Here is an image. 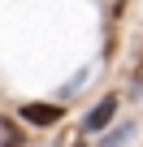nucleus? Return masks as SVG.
<instances>
[{"label": "nucleus", "instance_id": "nucleus-1", "mask_svg": "<svg viewBox=\"0 0 143 147\" xmlns=\"http://www.w3.org/2000/svg\"><path fill=\"white\" fill-rule=\"evenodd\" d=\"M18 117H22L26 125H39V130H52V125H61V121H65V104H48V100H30V104H22V108H18Z\"/></svg>", "mask_w": 143, "mask_h": 147}, {"label": "nucleus", "instance_id": "nucleus-5", "mask_svg": "<svg viewBox=\"0 0 143 147\" xmlns=\"http://www.w3.org/2000/svg\"><path fill=\"white\" fill-rule=\"evenodd\" d=\"M0 143H13V147H22V130H18L9 117H0Z\"/></svg>", "mask_w": 143, "mask_h": 147}, {"label": "nucleus", "instance_id": "nucleus-4", "mask_svg": "<svg viewBox=\"0 0 143 147\" xmlns=\"http://www.w3.org/2000/svg\"><path fill=\"white\" fill-rule=\"evenodd\" d=\"M87 78H91V69H78V74H74V78H69V82H65V87H61V100H69V95H78V91H83V82H87Z\"/></svg>", "mask_w": 143, "mask_h": 147}, {"label": "nucleus", "instance_id": "nucleus-7", "mask_svg": "<svg viewBox=\"0 0 143 147\" xmlns=\"http://www.w3.org/2000/svg\"><path fill=\"white\" fill-rule=\"evenodd\" d=\"M0 147H13V143H0Z\"/></svg>", "mask_w": 143, "mask_h": 147}, {"label": "nucleus", "instance_id": "nucleus-6", "mask_svg": "<svg viewBox=\"0 0 143 147\" xmlns=\"http://www.w3.org/2000/svg\"><path fill=\"white\" fill-rule=\"evenodd\" d=\"M69 147H87V143H69Z\"/></svg>", "mask_w": 143, "mask_h": 147}, {"label": "nucleus", "instance_id": "nucleus-2", "mask_svg": "<svg viewBox=\"0 0 143 147\" xmlns=\"http://www.w3.org/2000/svg\"><path fill=\"white\" fill-rule=\"evenodd\" d=\"M113 117H117V95H104V100H96V104L87 108V117L78 121V130H83V134H104V130L113 125Z\"/></svg>", "mask_w": 143, "mask_h": 147}, {"label": "nucleus", "instance_id": "nucleus-3", "mask_svg": "<svg viewBox=\"0 0 143 147\" xmlns=\"http://www.w3.org/2000/svg\"><path fill=\"white\" fill-rule=\"evenodd\" d=\"M130 138H134V121H121V125H113V130L100 134V147H126Z\"/></svg>", "mask_w": 143, "mask_h": 147}]
</instances>
